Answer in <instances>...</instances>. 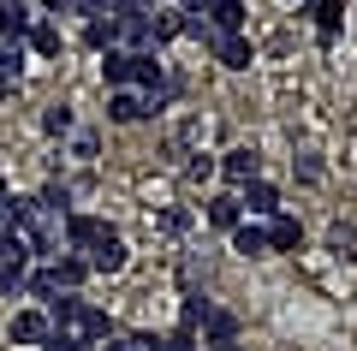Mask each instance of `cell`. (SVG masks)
<instances>
[{
    "instance_id": "cell-1",
    "label": "cell",
    "mask_w": 357,
    "mask_h": 351,
    "mask_svg": "<svg viewBox=\"0 0 357 351\" xmlns=\"http://www.w3.org/2000/svg\"><path fill=\"white\" fill-rule=\"evenodd\" d=\"M84 262H89V274H119L126 268V239H119L114 226H102V239L84 251Z\"/></svg>"
},
{
    "instance_id": "cell-2",
    "label": "cell",
    "mask_w": 357,
    "mask_h": 351,
    "mask_svg": "<svg viewBox=\"0 0 357 351\" xmlns=\"http://www.w3.org/2000/svg\"><path fill=\"white\" fill-rule=\"evenodd\" d=\"M36 6L30 0H0V42H24L30 30H36Z\"/></svg>"
},
{
    "instance_id": "cell-3",
    "label": "cell",
    "mask_w": 357,
    "mask_h": 351,
    "mask_svg": "<svg viewBox=\"0 0 357 351\" xmlns=\"http://www.w3.org/2000/svg\"><path fill=\"white\" fill-rule=\"evenodd\" d=\"M6 334H13V345H48L54 322L36 310V304H30V310H13V327H6Z\"/></svg>"
},
{
    "instance_id": "cell-4",
    "label": "cell",
    "mask_w": 357,
    "mask_h": 351,
    "mask_svg": "<svg viewBox=\"0 0 357 351\" xmlns=\"http://www.w3.org/2000/svg\"><path fill=\"white\" fill-rule=\"evenodd\" d=\"M220 173H227V185H256L262 179V155L256 149H227V161H220Z\"/></svg>"
},
{
    "instance_id": "cell-5",
    "label": "cell",
    "mask_w": 357,
    "mask_h": 351,
    "mask_svg": "<svg viewBox=\"0 0 357 351\" xmlns=\"http://www.w3.org/2000/svg\"><path fill=\"white\" fill-rule=\"evenodd\" d=\"M107 119H114V126H137V119H149V96H137V89H114V96H107Z\"/></svg>"
},
{
    "instance_id": "cell-6",
    "label": "cell",
    "mask_w": 357,
    "mask_h": 351,
    "mask_svg": "<svg viewBox=\"0 0 357 351\" xmlns=\"http://www.w3.org/2000/svg\"><path fill=\"white\" fill-rule=\"evenodd\" d=\"M72 334L84 339V345H107V339H114V322H107V310L84 304V310H77V322H72Z\"/></svg>"
},
{
    "instance_id": "cell-7",
    "label": "cell",
    "mask_w": 357,
    "mask_h": 351,
    "mask_svg": "<svg viewBox=\"0 0 357 351\" xmlns=\"http://www.w3.org/2000/svg\"><path fill=\"white\" fill-rule=\"evenodd\" d=\"M102 226L107 221H96V214H72V221H66V256H84L89 244L102 239Z\"/></svg>"
},
{
    "instance_id": "cell-8",
    "label": "cell",
    "mask_w": 357,
    "mask_h": 351,
    "mask_svg": "<svg viewBox=\"0 0 357 351\" xmlns=\"http://www.w3.org/2000/svg\"><path fill=\"white\" fill-rule=\"evenodd\" d=\"M208 24L215 36H244V0H208Z\"/></svg>"
},
{
    "instance_id": "cell-9",
    "label": "cell",
    "mask_w": 357,
    "mask_h": 351,
    "mask_svg": "<svg viewBox=\"0 0 357 351\" xmlns=\"http://www.w3.org/2000/svg\"><path fill=\"white\" fill-rule=\"evenodd\" d=\"M238 202H244L250 214H262V221H274V214H280V191L268 185V179H256V185H244V191H238Z\"/></svg>"
},
{
    "instance_id": "cell-10",
    "label": "cell",
    "mask_w": 357,
    "mask_h": 351,
    "mask_svg": "<svg viewBox=\"0 0 357 351\" xmlns=\"http://www.w3.org/2000/svg\"><path fill=\"white\" fill-rule=\"evenodd\" d=\"M48 274H54V292H77L89 280V262H84V256H54Z\"/></svg>"
},
{
    "instance_id": "cell-11",
    "label": "cell",
    "mask_w": 357,
    "mask_h": 351,
    "mask_svg": "<svg viewBox=\"0 0 357 351\" xmlns=\"http://www.w3.org/2000/svg\"><path fill=\"white\" fill-rule=\"evenodd\" d=\"M36 310L48 315L54 327H72V322H77V310H84V298H77V292H54V298H48V304H36Z\"/></svg>"
},
{
    "instance_id": "cell-12",
    "label": "cell",
    "mask_w": 357,
    "mask_h": 351,
    "mask_svg": "<svg viewBox=\"0 0 357 351\" xmlns=\"http://www.w3.org/2000/svg\"><path fill=\"white\" fill-rule=\"evenodd\" d=\"M208 226H220V232L244 226V202H238V191H227V197H215V202H208Z\"/></svg>"
},
{
    "instance_id": "cell-13",
    "label": "cell",
    "mask_w": 357,
    "mask_h": 351,
    "mask_svg": "<svg viewBox=\"0 0 357 351\" xmlns=\"http://www.w3.org/2000/svg\"><path fill=\"white\" fill-rule=\"evenodd\" d=\"M84 42H89L96 54H114V48H119V18H89V24H84Z\"/></svg>"
},
{
    "instance_id": "cell-14",
    "label": "cell",
    "mask_w": 357,
    "mask_h": 351,
    "mask_svg": "<svg viewBox=\"0 0 357 351\" xmlns=\"http://www.w3.org/2000/svg\"><path fill=\"white\" fill-rule=\"evenodd\" d=\"M304 244V226L292 221V214H274V226H268V251H298Z\"/></svg>"
},
{
    "instance_id": "cell-15",
    "label": "cell",
    "mask_w": 357,
    "mask_h": 351,
    "mask_svg": "<svg viewBox=\"0 0 357 351\" xmlns=\"http://www.w3.org/2000/svg\"><path fill=\"white\" fill-rule=\"evenodd\" d=\"M232 251H238V256H268V232H262V226H250V221L232 226Z\"/></svg>"
},
{
    "instance_id": "cell-16",
    "label": "cell",
    "mask_w": 357,
    "mask_h": 351,
    "mask_svg": "<svg viewBox=\"0 0 357 351\" xmlns=\"http://www.w3.org/2000/svg\"><path fill=\"white\" fill-rule=\"evenodd\" d=\"M30 54H42V60L60 54V24H54V18H36V30H30Z\"/></svg>"
},
{
    "instance_id": "cell-17",
    "label": "cell",
    "mask_w": 357,
    "mask_h": 351,
    "mask_svg": "<svg viewBox=\"0 0 357 351\" xmlns=\"http://www.w3.org/2000/svg\"><path fill=\"white\" fill-rule=\"evenodd\" d=\"M232 334H238V322H232L227 310H208L203 315V339H208V345H232Z\"/></svg>"
},
{
    "instance_id": "cell-18",
    "label": "cell",
    "mask_w": 357,
    "mask_h": 351,
    "mask_svg": "<svg viewBox=\"0 0 357 351\" xmlns=\"http://www.w3.org/2000/svg\"><path fill=\"white\" fill-rule=\"evenodd\" d=\"M215 60L238 72V66H250V42H244V36H215Z\"/></svg>"
},
{
    "instance_id": "cell-19",
    "label": "cell",
    "mask_w": 357,
    "mask_h": 351,
    "mask_svg": "<svg viewBox=\"0 0 357 351\" xmlns=\"http://www.w3.org/2000/svg\"><path fill=\"white\" fill-rule=\"evenodd\" d=\"M36 202H42L48 214H60V221H72V191H66V185H42Z\"/></svg>"
},
{
    "instance_id": "cell-20",
    "label": "cell",
    "mask_w": 357,
    "mask_h": 351,
    "mask_svg": "<svg viewBox=\"0 0 357 351\" xmlns=\"http://www.w3.org/2000/svg\"><path fill=\"white\" fill-rule=\"evenodd\" d=\"M149 24H155V42L185 36V13H161V6H155V13H149Z\"/></svg>"
},
{
    "instance_id": "cell-21",
    "label": "cell",
    "mask_w": 357,
    "mask_h": 351,
    "mask_svg": "<svg viewBox=\"0 0 357 351\" xmlns=\"http://www.w3.org/2000/svg\"><path fill=\"white\" fill-rule=\"evenodd\" d=\"M155 0H107V18H119V24H131V18H149Z\"/></svg>"
},
{
    "instance_id": "cell-22",
    "label": "cell",
    "mask_w": 357,
    "mask_h": 351,
    "mask_svg": "<svg viewBox=\"0 0 357 351\" xmlns=\"http://www.w3.org/2000/svg\"><path fill=\"white\" fill-rule=\"evenodd\" d=\"M310 18H316L321 36H333L340 30V0H310Z\"/></svg>"
},
{
    "instance_id": "cell-23",
    "label": "cell",
    "mask_w": 357,
    "mask_h": 351,
    "mask_svg": "<svg viewBox=\"0 0 357 351\" xmlns=\"http://www.w3.org/2000/svg\"><path fill=\"white\" fill-rule=\"evenodd\" d=\"M18 72H24V48H18V42H0V77L18 84Z\"/></svg>"
},
{
    "instance_id": "cell-24",
    "label": "cell",
    "mask_w": 357,
    "mask_h": 351,
    "mask_svg": "<svg viewBox=\"0 0 357 351\" xmlns=\"http://www.w3.org/2000/svg\"><path fill=\"white\" fill-rule=\"evenodd\" d=\"M42 351H89V345H84V339L72 334V327H54V334H48V345H42Z\"/></svg>"
},
{
    "instance_id": "cell-25",
    "label": "cell",
    "mask_w": 357,
    "mask_h": 351,
    "mask_svg": "<svg viewBox=\"0 0 357 351\" xmlns=\"http://www.w3.org/2000/svg\"><path fill=\"white\" fill-rule=\"evenodd\" d=\"M42 131H48V137L72 131V107H48V113H42Z\"/></svg>"
},
{
    "instance_id": "cell-26",
    "label": "cell",
    "mask_w": 357,
    "mask_h": 351,
    "mask_svg": "<svg viewBox=\"0 0 357 351\" xmlns=\"http://www.w3.org/2000/svg\"><path fill=\"white\" fill-rule=\"evenodd\" d=\"M126 351H167V339H155V334H131Z\"/></svg>"
},
{
    "instance_id": "cell-27",
    "label": "cell",
    "mask_w": 357,
    "mask_h": 351,
    "mask_svg": "<svg viewBox=\"0 0 357 351\" xmlns=\"http://www.w3.org/2000/svg\"><path fill=\"white\" fill-rule=\"evenodd\" d=\"M72 6H77L84 18H107V0H72Z\"/></svg>"
},
{
    "instance_id": "cell-28",
    "label": "cell",
    "mask_w": 357,
    "mask_h": 351,
    "mask_svg": "<svg viewBox=\"0 0 357 351\" xmlns=\"http://www.w3.org/2000/svg\"><path fill=\"white\" fill-rule=\"evenodd\" d=\"M333 244H340L345 256H357V232H345V226H340V232H333Z\"/></svg>"
},
{
    "instance_id": "cell-29",
    "label": "cell",
    "mask_w": 357,
    "mask_h": 351,
    "mask_svg": "<svg viewBox=\"0 0 357 351\" xmlns=\"http://www.w3.org/2000/svg\"><path fill=\"white\" fill-rule=\"evenodd\" d=\"M30 6H42V13H66L72 0H30Z\"/></svg>"
},
{
    "instance_id": "cell-30",
    "label": "cell",
    "mask_w": 357,
    "mask_h": 351,
    "mask_svg": "<svg viewBox=\"0 0 357 351\" xmlns=\"http://www.w3.org/2000/svg\"><path fill=\"white\" fill-rule=\"evenodd\" d=\"M185 13H208V0H185Z\"/></svg>"
},
{
    "instance_id": "cell-31",
    "label": "cell",
    "mask_w": 357,
    "mask_h": 351,
    "mask_svg": "<svg viewBox=\"0 0 357 351\" xmlns=\"http://www.w3.org/2000/svg\"><path fill=\"white\" fill-rule=\"evenodd\" d=\"M96 351H126V339H107V345H96Z\"/></svg>"
},
{
    "instance_id": "cell-32",
    "label": "cell",
    "mask_w": 357,
    "mask_h": 351,
    "mask_svg": "<svg viewBox=\"0 0 357 351\" xmlns=\"http://www.w3.org/2000/svg\"><path fill=\"white\" fill-rule=\"evenodd\" d=\"M6 96H13V77H0V101H6Z\"/></svg>"
},
{
    "instance_id": "cell-33",
    "label": "cell",
    "mask_w": 357,
    "mask_h": 351,
    "mask_svg": "<svg viewBox=\"0 0 357 351\" xmlns=\"http://www.w3.org/2000/svg\"><path fill=\"white\" fill-rule=\"evenodd\" d=\"M215 351H244V345H215Z\"/></svg>"
},
{
    "instance_id": "cell-34",
    "label": "cell",
    "mask_w": 357,
    "mask_h": 351,
    "mask_svg": "<svg viewBox=\"0 0 357 351\" xmlns=\"http://www.w3.org/2000/svg\"><path fill=\"white\" fill-rule=\"evenodd\" d=\"M0 202H6V179H0Z\"/></svg>"
}]
</instances>
